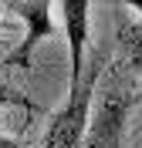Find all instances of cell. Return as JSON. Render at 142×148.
<instances>
[{"label": "cell", "mask_w": 142, "mask_h": 148, "mask_svg": "<svg viewBox=\"0 0 142 148\" xmlns=\"http://www.w3.org/2000/svg\"><path fill=\"white\" fill-rule=\"evenodd\" d=\"M98 77H102V57H95V67L85 71L81 84L75 91H68V104L54 114L51 128H47L44 148H78L85 141L88 121H91V94L98 91Z\"/></svg>", "instance_id": "2"}, {"label": "cell", "mask_w": 142, "mask_h": 148, "mask_svg": "<svg viewBox=\"0 0 142 148\" xmlns=\"http://www.w3.org/2000/svg\"><path fill=\"white\" fill-rule=\"evenodd\" d=\"M64 14V37H68V54H71V74H68V91H75L85 77V47H88V30H91V14L85 0H64L57 3Z\"/></svg>", "instance_id": "4"}, {"label": "cell", "mask_w": 142, "mask_h": 148, "mask_svg": "<svg viewBox=\"0 0 142 148\" xmlns=\"http://www.w3.org/2000/svg\"><path fill=\"white\" fill-rule=\"evenodd\" d=\"M118 47H122L125 64L135 74H142V20H129L125 17L118 24Z\"/></svg>", "instance_id": "5"}, {"label": "cell", "mask_w": 142, "mask_h": 148, "mask_svg": "<svg viewBox=\"0 0 142 148\" xmlns=\"http://www.w3.org/2000/svg\"><path fill=\"white\" fill-rule=\"evenodd\" d=\"M0 10H10L17 20H24V40L17 44V51L7 54V64L27 67L37 40L54 37V20H51L54 3H47V0H10V3H0Z\"/></svg>", "instance_id": "3"}, {"label": "cell", "mask_w": 142, "mask_h": 148, "mask_svg": "<svg viewBox=\"0 0 142 148\" xmlns=\"http://www.w3.org/2000/svg\"><path fill=\"white\" fill-rule=\"evenodd\" d=\"M95 94H98V101H95L81 148H122L125 121H129V111H132L129 77L118 74V67H108L98 77V91Z\"/></svg>", "instance_id": "1"}, {"label": "cell", "mask_w": 142, "mask_h": 148, "mask_svg": "<svg viewBox=\"0 0 142 148\" xmlns=\"http://www.w3.org/2000/svg\"><path fill=\"white\" fill-rule=\"evenodd\" d=\"M3 104H27V101H24V98H17L10 84H3V81H0V108H3Z\"/></svg>", "instance_id": "6"}, {"label": "cell", "mask_w": 142, "mask_h": 148, "mask_svg": "<svg viewBox=\"0 0 142 148\" xmlns=\"http://www.w3.org/2000/svg\"><path fill=\"white\" fill-rule=\"evenodd\" d=\"M132 10L139 14V20H142V0H135V3H132Z\"/></svg>", "instance_id": "8"}, {"label": "cell", "mask_w": 142, "mask_h": 148, "mask_svg": "<svg viewBox=\"0 0 142 148\" xmlns=\"http://www.w3.org/2000/svg\"><path fill=\"white\" fill-rule=\"evenodd\" d=\"M0 148H20L17 138H7V135H0Z\"/></svg>", "instance_id": "7"}]
</instances>
